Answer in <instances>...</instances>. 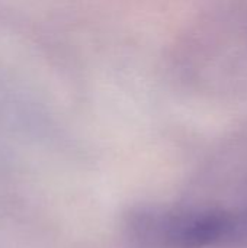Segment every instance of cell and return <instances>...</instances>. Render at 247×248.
<instances>
[{
    "label": "cell",
    "instance_id": "obj_1",
    "mask_svg": "<svg viewBox=\"0 0 247 248\" xmlns=\"http://www.w3.org/2000/svg\"><path fill=\"white\" fill-rule=\"evenodd\" d=\"M227 209H140L128 219L131 235L153 248L221 247Z\"/></svg>",
    "mask_w": 247,
    "mask_h": 248
},
{
    "label": "cell",
    "instance_id": "obj_2",
    "mask_svg": "<svg viewBox=\"0 0 247 248\" xmlns=\"http://www.w3.org/2000/svg\"><path fill=\"white\" fill-rule=\"evenodd\" d=\"M221 247L247 248V206L227 211Z\"/></svg>",
    "mask_w": 247,
    "mask_h": 248
}]
</instances>
